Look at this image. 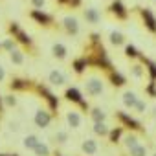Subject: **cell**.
<instances>
[{
    "label": "cell",
    "mask_w": 156,
    "mask_h": 156,
    "mask_svg": "<svg viewBox=\"0 0 156 156\" xmlns=\"http://www.w3.org/2000/svg\"><path fill=\"white\" fill-rule=\"evenodd\" d=\"M85 88H87V94L92 96V98L101 96L105 92V85H103V81L99 79V77H90V79H87Z\"/></svg>",
    "instance_id": "3957f363"
},
{
    "label": "cell",
    "mask_w": 156,
    "mask_h": 156,
    "mask_svg": "<svg viewBox=\"0 0 156 156\" xmlns=\"http://www.w3.org/2000/svg\"><path fill=\"white\" fill-rule=\"evenodd\" d=\"M0 156H6V154H0Z\"/></svg>",
    "instance_id": "60d3db41"
},
{
    "label": "cell",
    "mask_w": 156,
    "mask_h": 156,
    "mask_svg": "<svg viewBox=\"0 0 156 156\" xmlns=\"http://www.w3.org/2000/svg\"><path fill=\"white\" fill-rule=\"evenodd\" d=\"M143 64H145V72H149V77H151V81H156V62H152V61H149V59H145L141 53H140V57H138Z\"/></svg>",
    "instance_id": "9a60e30c"
},
{
    "label": "cell",
    "mask_w": 156,
    "mask_h": 156,
    "mask_svg": "<svg viewBox=\"0 0 156 156\" xmlns=\"http://www.w3.org/2000/svg\"><path fill=\"white\" fill-rule=\"evenodd\" d=\"M48 83L53 87H62V85H66V77L61 70H51L48 73Z\"/></svg>",
    "instance_id": "30bf717a"
},
{
    "label": "cell",
    "mask_w": 156,
    "mask_h": 156,
    "mask_svg": "<svg viewBox=\"0 0 156 156\" xmlns=\"http://www.w3.org/2000/svg\"><path fill=\"white\" fill-rule=\"evenodd\" d=\"M55 138H57V141H59V143H66L68 134H66V132H57V136H55Z\"/></svg>",
    "instance_id": "8d00e7d4"
},
{
    "label": "cell",
    "mask_w": 156,
    "mask_h": 156,
    "mask_svg": "<svg viewBox=\"0 0 156 156\" xmlns=\"http://www.w3.org/2000/svg\"><path fill=\"white\" fill-rule=\"evenodd\" d=\"M8 31H9V35H11V39H13L15 42L22 44V46H28V48H31V46H33L31 37H30V35H28V33L19 26V22H9Z\"/></svg>",
    "instance_id": "6da1fadb"
},
{
    "label": "cell",
    "mask_w": 156,
    "mask_h": 156,
    "mask_svg": "<svg viewBox=\"0 0 156 156\" xmlns=\"http://www.w3.org/2000/svg\"><path fill=\"white\" fill-rule=\"evenodd\" d=\"M9 59H11V62L13 64H22L24 62V53H22V50H19V48H15V50H11L9 51Z\"/></svg>",
    "instance_id": "44dd1931"
},
{
    "label": "cell",
    "mask_w": 156,
    "mask_h": 156,
    "mask_svg": "<svg viewBox=\"0 0 156 156\" xmlns=\"http://www.w3.org/2000/svg\"><path fill=\"white\" fill-rule=\"evenodd\" d=\"M0 48H4V50H6V51L9 53L11 50H15V48H17V42H15L13 39H6V41H4L2 44H0Z\"/></svg>",
    "instance_id": "f546056e"
},
{
    "label": "cell",
    "mask_w": 156,
    "mask_h": 156,
    "mask_svg": "<svg viewBox=\"0 0 156 156\" xmlns=\"http://www.w3.org/2000/svg\"><path fill=\"white\" fill-rule=\"evenodd\" d=\"M62 28H64V31L68 35H77V33H79V30H81L79 20H77L75 17H64L62 19Z\"/></svg>",
    "instance_id": "9c48e42d"
},
{
    "label": "cell",
    "mask_w": 156,
    "mask_h": 156,
    "mask_svg": "<svg viewBox=\"0 0 156 156\" xmlns=\"http://www.w3.org/2000/svg\"><path fill=\"white\" fill-rule=\"evenodd\" d=\"M138 145V138L134 136V134H129L127 138H125V147L127 149H132V147H136Z\"/></svg>",
    "instance_id": "4dcf8cb0"
},
{
    "label": "cell",
    "mask_w": 156,
    "mask_h": 156,
    "mask_svg": "<svg viewBox=\"0 0 156 156\" xmlns=\"http://www.w3.org/2000/svg\"><path fill=\"white\" fill-rule=\"evenodd\" d=\"M90 118H92L94 121H105V119H107V114H105L101 108H92V110H90Z\"/></svg>",
    "instance_id": "cb8c5ba5"
},
{
    "label": "cell",
    "mask_w": 156,
    "mask_h": 156,
    "mask_svg": "<svg viewBox=\"0 0 156 156\" xmlns=\"http://www.w3.org/2000/svg\"><path fill=\"white\" fill-rule=\"evenodd\" d=\"M37 92L46 99V103L50 105V110H57V108H59V99L48 90V87H44V85H37Z\"/></svg>",
    "instance_id": "52a82bcc"
},
{
    "label": "cell",
    "mask_w": 156,
    "mask_h": 156,
    "mask_svg": "<svg viewBox=\"0 0 156 156\" xmlns=\"http://www.w3.org/2000/svg\"><path fill=\"white\" fill-rule=\"evenodd\" d=\"M64 98L68 99V101H72V103H77L83 110H88V103L83 99V96H81V92L77 90V88H66V92H64Z\"/></svg>",
    "instance_id": "5b68a950"
},
{
    "label": "cell",
    "mask_w": 156,
    "mask_h": 156,
    "mask_svg": "<svg viewBox=\"0 0 156 156\" xmlns=\"http://www.w3.org/2000/svg\"><path fill=\"white\" fill-rule=\"evenodd\" d=\"M154 156H156V154H154Z\"/></svg>",
    "instance_id": "b9f144b4"
},
{
    "label": "cell",
    "mask_w": 156,
    "mask_h": 156,
    "mask_svg": "<svg viewBox=\"0 0 156 156\" xmlns=\"http://www.w3.org/2000/svg\"><path fill=\"white\" fill-rule=\"evenodd\" d=\"M108 41H110L112 46H123V44H125V35H123L121 31H110Z\"/></svg>",
    "instance_id": "ffe728a7"
},
{
    "label": "cell",
    "mask_w": 156,
    "mask_h": 156,
    "mask_svg": "<svg viewBox=\"0 0 156 156\" xmlns=\"http://www.w3.org/2000/svg\"><path fill=\"white\" fill-rule=\"evenodd\" d=\"M83 17H85V20H87L88 24H98V22L101 20V15H99V11H98L96 8H87V9L83 11Z\"/></svg>",
    "instance_id": "8fae6325"
},
{
    "label": "cell",
    "mask_w": 156,
    "mask_h": 156,
    "mask_svg": "<svg viewBox=\"0 0 156 156\" xmlns=\"http://www.w3.org/2000/svg\"><path fill=\"white\" fill-rule=\"evenodd\" d=\"M145 92H147V94H149L151 98H156V81H151V83L147 85Z\"/></svg>",
    "instance_id": "836d02e7"
},
{
    "label": "cell",
    "mask_w": 156,
    "mask_h": 156,
    "mask_svg": "<svg viewBox=\"0 0 156 156\" xmlns=\"http://www.w3.org/2000/svg\"><path fill=\"white\" fill-rule=\"evenodd\" d=\"M118 118H119V121L125 123L127 127H130V129H134V130H141V125H140L134 118H130L127 112H118Z\"/></svg>",
    "instance_id": "4fadbf2b"
},
{
    "label": "cell",
    "mask_w": 156,
    "mask_h": 156,
    "mask_svg": "<svg viewBox=\"0 0 156 156\" xmlns=\"http://www.w3.org/2000/svg\"><path fill=\"white\" fill-rule=\"evenodd\" d=\"M108 13H112L119 20H125L129 17V9L125 8V4L121 2V0H112L110 6H108Z\"/></svg>",
    "instance_id": "277c9868"
},
{
    "label": "cell",
    "mask_w": 156,
    "mask_h": 156,
    "mask_svg": "<svg viewBox=\"0 0 156 156\" xmlns=\"http://www.w3.org/2000/svg\"><path fill=\"white\" fill-rule=\"evenodd\" d=\"M94 132H96V134H99V136L108 134V129H107L105 121H94Z\"/></svg>",
    "instance_id": "d4e9b609"
},
{
    "label": "cell",
    "mask_w": 156,
    "mask_h": 156,
    "mask_svg": "<svg viewBox=\"0 0 156 156\" xmlns=\"http://www.w3.org/2000/svg\"><path fill=\"white\" fill-rule=\"evenodd\" d=\"M145 108H147V105H145L141 99H138V101H136V105H134V110H138L140 114H143V112H145Z\"/></svg>",
    "instance_id": "e575fe53"
},
{
    "label": "cell",
    "mask_w": 156,
    "mask_h": 156,
    "mask_svg": "<svg viewBox=\"0 0 156 156\" xmlns=\"http://www.w3.org/2000/svg\"><path fill=\"white\" fill-rule=\"evenodd\" d=\"M33 151H35V154H37V156H48V154H50L48 145H44L42 141H39V143H37V147H35Z\"/></svg>",
    "instance_id": "4316f807"
},
{
    "label": "cell",
    "mask_w": 156,
    "mask_h": 156,
    "mask_svg": "<svg viewBox=\"0 0 156 156\" xmlns=\"http://www.w3.org/2000/svg\"><path fill=\"white\" fill-rule=\"evenodd\" d=\"M9 88H11V90H28V88H30V81H28V79H19V77H15V79H11V83H9Z\"/></svg>",
    "instance_id": "d6986e66"
},
{
    "label": "cell",
    "mask_w": 156,
    "mask_h": 156,
    "mask_svg": "<svg viewBox=\"0 0 156 156\" xmlns=\"http://www.w3.org/2000/svg\"><path fill=\"white\" fill-rule=\"evenodd\" d=\"M33 121H35V125H37L39 129H46V127L51 123V114H50L48 110H44V108H39V110H35Z\"/></svg>",
    "instance_id": "ba28073f"
},
{
    "label": "cell",
    "mask_w": 156,
    "mask_h": 156,
    "mask_svg": "<svg viewBox=\"0 0 156 156\" xmlns=\"http://www.w3.org/2000/svg\"><path fill=\"white\" fill-rule=\"evenodd\" d=\"M72 66H73V72H75L77 75H81V73L87 70V66H88V59H87V55H85V57H79V59H75Z\"/></svg>",
    "instance_id": "e0dca14e"
},
{
    "label": "cell",
    "mask_w": 156,
    "mask_h": 156,
    "mask_svg": "<svg viewBox=\"0 0 156 156\" xmlns=\"http://www.w3.org/2000/svg\"><path fill=\"white\" fill-rule=\"evenodd\" d=\"M152 114H154V116H156V107H154V110H152Z\"/></svg>",
    "instance_id": "ab89813d"
},
{
    "label": "cell",
    "mask_w": 156,
    "mask_h": 156,
    "mask_svg": "<svg viewBox=\"0 0 156 156\" xmlns=\"http://www.w3.org/2000/svg\"><path fill=\"white\" fill-rule=\"evenodd\" d=\"M125 55H127L129 59H138V57H140V51H138L132 44H127V46H125Z\"/></svg>",
    "instance_id": "83f0119b"
},
{
    "label": "cell",
    "mask_w": 156,
    "mask_h": 156,
    "mask_svg": "<svg viewBox=\"0 0 156 156\" xmlns=\"http://www.w3.org/2000/svg\"><path fill=\"white\" fill-rule=\"evenodd\" d=\"M119 136H121V129H114V130L110 132V140H112L114 143H116V141L119 140Z\"/></svg>",
    "instance_id": "d590c367"
},
{
    "label": "cell",
    "mask_w": 156,
    "mask_h": 156,
    "mask_svg": "<svg viewBox=\"0 0 156 156\" xmlns=\"http://www.w3.org/2000/svg\"><path fill=\"white\" fill-rule=\"evenodd\" d=\"M130 73L136 77V79H141V77L145 75V68H143L141 64H132V66H130Z\"/></svg>",
    "instance_id": "484cf974"
},
{
    "label": "cell",
    "mask_w": 156,
    "mask_h": 156,
    "mask_svg": "<svg viewBox=\"0 0 156 156\" xmlns=\"http://www.w3.org/2000/svg\"><path fill=\"white\" fill-rule=\"evenodd\" d=\"M83 151H85L87 154H96V151H98V141H96V140H87V141H83Z\"/></svg>",
    "instance_id": "7402d4cb"
},
{
    "label": "cell",
    "mask_w": 156,
    "mask_h": 156,
    "mask_svg": "<svg viewBox=\"0 0 156 156\" xmlns=\"http://www.w3.org/2000/svg\"><path fill=\"white\" fill-rule=\"evenodd\" d=\"M30 2H31V6H33V8H37V9H39V8H42V6L46 4V0H30Z\"/></svg>",
    "instance_id": "74e56055"
},
{
    "label": "cell",
    "mask_w": 156,
    "mask_h": 156,
    "mask_svg": "<svg viewBox=\"0 0 156 156\" xmlns=\"http://www.w3.org/2000/svg\"><path fill=\"white\" fill-rule=\"evenodd\" d=\"M37 143H39V138H37L35 134H30V136L24 138V147H26V149H31V151H33V149L37 147Z\"/></svg>",
    "instance_id": "603a6c76"
},
{
    "label": "cell",
    "mask_w": 156,
    "mask_h": 156,
    "mask_svg": "<svg viewBox=\"0 0 156 156\" xmlns=\"http://www.w3.org/2000/svg\"><path fill=\"white\" fill-rule=\"evenodd\" d=\"M130 156H147V149L143 147V145H136V147H132L130 149Z\"/></svg>",
    "instance_id": "f1b7e54d"
},
{
    "label": "cell",
    "mask_w": 156,
    "mask_h": 156,
    "mask_svg": "<svg viewBox=\"0 0 156 156\" xmlns=\"http://www.w3.org/2000/svg\"><path fill=\"white\" fill-rule=\"evenodd\" d=\"M59 4H64V6H70V8H79L81 6V0H57Z\"/></svg>",
    "instance_id": "d6a6232c"
},
{
    "label": "cell",
    "mask_w": 156,
    "mask_h": 156,
    "mask_svg": "<svg viewBox=\"0 0 156 156\" xmlns=\"http://www.w3.org/2000/svg\"><path fill=\"white\" fill-rule=\"evenodd\" d=\"M6 79V70H4V66L2 64H0V83H2Z\"/></svg>",
    "instance_id": "f35d334b"
},
{
    "label": "cell",
    "mask_w": 156,
    "mask_h": 156,
    "mask_svg": "<svg viewBox=\"0 0 156 156\" xmlns=\"http://www.w3.org/2000/svg\"><path fill=\"white\" fill-rule=\"evenodd\" d=\"M51 53H53V57H55V59L64 61V59L68 57V48H66L62 42H55V44L51 46Z\"/></svg>",
    "instance_id": "7c38bea8"
},
{
    "label": "cell",
    "mask_w": 156,
    "mask_h": 156,
    "mask_svg": "<svg viewBox=\"0 0 156 156\" xmlns=\"http://www.w3.org/2000/svg\"><path fill=\"white\" fill-rule=\"evenodd\" d=\"M2 103H4L6 107H17V98L11 96V94H9V96H4V98H2Z\"/></svg>",
    "instance_id": "1f68e13d"
},
{
    "label": "cell",
    "mask_w": 156,
    "mask_h": 156,
    "mask_svg": "<svg viewBox=\"0 0 156 156\" xmlns=\"http://www.w3.org/2000/svg\"><path fill=\"white\" fill-rule=\"evenodd\" d=\"M30 17H31L37 24H41V26H44V28H48V26L53 24V17L48 15V13H44V11H41V9H31V11H30Z\"/></svg>",
    "instance_id": "8992f818"
},
{
    "label": "cell",
    "mask_w": 156,
    "mask_h": 156,
    "mask_svg": "<svg viewBox=\"0 0 156 156\" xmlns=\"http://www.w3.org/2000/svg\"><path fill=\"white\" fill-rule=\"evenodd\" d=\"M138 99H140V98H138L136 92H132V90H127V92L123 94V105H125L127 108H134V105H136Z\"/></svg>",
    "instance_id": "ac0fdd59"
},
{
    "label": "cell",
    "mask_w": 156,
    "mask_h": 156,
    "mask_svg": "<svg viewBox=\"0 0 156 156\" xmlns=\"http://www.w3.org/2000/svg\"><path fill=\"white\" fill-rule=\"evenodd\" d=\"M66 121H68V125H70L72 129L81 127V116H79V112H77V110H70V112H66Z\"/></svg>",
    "instance_id": "2e32d148"
},
{
    "label": "cell",
    "mask_w": 156,
    "mask_h": 156,
    "mask_svg": "<svg viewBox=\"0 0 156 156\" xmlns=\"http://www.w3.org/2000/svg\"><path fill=\"white\" fill-rule=\"evenodd\" d=\"M136 9H138V15H140L141 20H143L145 28H147L151 33L156 35V17H154V13H152L151 9H147V8H136Z\"/></svg>",
    "instance_id": "7a4b0ae2"
},
{
    "label": "cell",
    "mask_w": 156,
    "mask_h": 156,
    "mask_svg": "<svg viewBox=\"0 0 156 156\" xmlns=\"http://www.w3.org/2000/svg\"><path fill=\"white\" fill-rule=\"evenodd\" d=\"M108 79H110V83H112L114 87H123V85L127 83L125 75H121V73H119L118 70H114V68L108 70Z\"/></svg>",
    "instance_id": "5bb4252c"
}]
</instances>
